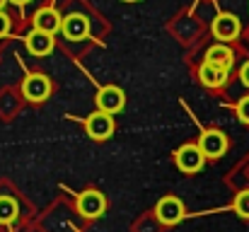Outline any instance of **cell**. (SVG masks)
I'll return each instance as SVG.
<instances>
[{"mask_svg": "<svg viewBox=\"0 0 249 232\" xmlns=\"http://www.w3.org/2000/svg\"><path fill=\"white\" fill-rule=\"evenodd\" d=\"M10 27H12V22H10V17L0 10V36H5L7 32H10Z\"/></svg>", "mask_w": 249, "mask_h": 232, "instance_id": "17", "label": "cell"}, {"mask_svg": "<svg viewBox=\"0 0 249 232\" xmlns=\"http://www.w3.org/2000/svg\"><path fill=\"white\" fill-rule=\"evenodd\" d=\"M61 29H63V36L68 41H83V39H87V34H89V19L85 15L73 12V15L63 17Z\"/></svg>", "mask_w": 249, "mask_h": 232, "instance_id": "7", "label": "cell"}, {"mask_svg": "<svg viewBox=\"0 0 249 232\" xmlns=\"http://www.w3.org/2000/svg\"><path fill=\"white\" fill-rule=\"evenodd\" d=\"M237 116H240V121L249 124V97H242L237 102Z\"/></svg>", "mask_w": 249, "mask_h": 232, "instance_id": "16", "label": "cell"}, {"mask_svg": "<svg viewBox=\"0 0 249 232\" xmlns=\"http://www.w3.org/2000/svg\"><path fill=\"white\" fill-rule=\"evenodd\" d=\"M155 215H158V220H160L162 225H177V223H181V220H184L186 211H184V203H181L179 198L167 196V198H162V201L158 203Z\"/></svg>", "mask_w": 249, "mask_h": 232, "instance_id": "6", "label": "cell"}, {"mask_svg": "<svg viewBox=\"0 0 249 232\" xmlns=\"http://www.w3.org/2000/svg\"><path fill=\"white\" fill-rule=\"evenodd\" d=\"M240 80H242V85H247L249 87V61L240 68Z\"/></svg>", "mask_w": 249, "mask_h": 232, "instance_id": "18", "label": "cell"}, {"mask_svg": "<svg viewBox=\"0 0 249 232\" xmlns=\"http://www.w3.org/2000/svg\"><path fill=\"white\" fill-rule=\"evenodd\" d=\"M104 208H107V201H104V196H102L99 191H94V189L85 191L83 196L78 198V211H80L83 218H99V215L104 213Z\"/></svg>", "mask_w": 249, "mask_h": 232, "instance_id": "9", "label": "cell"}, {"mask_svg": "<svg viewBox=\"0 0 249 232\" xmlns=\"http://www.w3.org/2000/svg\"><path fill=\"white\" fill-rule=\"evenodd\" d=\"M213 34L223 41H232L240 36V19L230 12H220L215 19H213Z\"/></svg>", "mask_w": 249, "mask_h": 232, "instance_id": "8", "label": "cell"}, {"mask_svg": "<svg viewBox=\"0 0 249 232\" xmlns=\"http://www.w3.org/2000/svg\"><path fill=\"white\" fill-rule=\"evenodd\" d=\"M174 162H177V167H179L184 174H194V172H198V169L203 167L206 155L201 153L198 145L186 143V145H181V148L174 153Z\"/></svg>", "mask_w": 249, "mask_h": 232, "instance_id": "1", "label": "cell"}, {"mask_svg": "<svg viewBox=\"0 0 249 232\" xmlns=\"http://www.w3.org/2000/svg\"><path fill=\"white\" fill-rule=\"evenodd\" d=\"M5 2H7V0H0V10H2V7H5Z\"/></svg>", "mask_w": 249, "mask_h": 232, "instance_id": "20", "label": "cell"}, {"mask_svg": "<svg viewBox=\"0 0 249 232\" xmlns=\"http://www.w3.org/2000/svg\"><path fill=\"white\" fill-rule=\"evenodd\" d=\"M126 2H136V0H126Z\"/></svg>", "mask_w": 249, "mask_h": 232, "instance_id": "21", "label": "cell"}, {"mask_svg": "<svg viewBox=\"0 0 249 232\" xmlns=\"http://www.w3.org/2000/svg\"><path fill=\"white\" fill-rule=\"evenodd\" d=\"M17 213H19L17 201L10 196H0V225H10L17 218Z\"/></svg>", "mask_w": 249, "mask_h": 232, "instance_id": "14", "label": "cell"}, {"mask_svg": "<svg viewBox=\"0 0 249 232\" xmlns=\"http://www.w3.org/2000/svg\"><path fill=\"white\" fill-rule=\"evenodd\" d=\"M27 44V51L32 56H49L53 51V34H46V32H39V29H32L24 39Z\"/></svg>", "mask_w": 249, "mask_h": 232, "instance_id": "10", "label": "cell"}, {"mask_svg": "<svg viewBox=\"0 0 249 232\" xmlns=\"http://www.w3.org/2000/svg\"><path fill=\"white\" fill-rule=\"evenodd\" d=\"M235 211H237L240 218H247L249 220V189L237 194V198H235Z\"/></svg>", "mask_w": 249, "mask_h": 232, "instance_id": "15", "label": "cell"}, {"mask_svg": "<svg viewBox=\"0 0 249 232\" xmlns=\"http://www.w3.org/2000/svg\"><path fill=\"white\" fill-rule=\"evenodd\" d=\"M198 80H201L206 87H223V85L228 82V71L203 61L201 68H198Z\"/></svg>", "mask_w": 249, "mask_h": 232, "instance_id": "13", "label": "cell"}, {"mask_svg": "<svg viewBox=\"0 0 249 232\" xmlns=\"http://www.w3.org/2000/svg\"><path fill=\"white\" fill-rule=\"evenodd\" d=\"M126 104V94L121 87L116 85H107L97 92V107L99 111H107V114H119Z\"/></svg>", "mask_w": 249, "mask_h": 232, "instance_id": "3", "label": "cell"}, {"mask_svg": "<svg viewBox=\"0 0 249 232\" xmlns=\"http://www.w3.org/2000/svg\"><path fill=\"white\" fill-rule=\"evenodd\" d=\"M206 63H213V66H218V68L230 71V66L235 63V54H232V49L225 46V44H213V46L206 51Z\"/></svg>", "mask_w": 249, "mask_h": 232, "instance_id": "12", "label": "cell"}, {"mask_svg": "<svg viewBox=\"0 0 249 232\" xmlns=\"http://www.w3.org/2000/svg\"><path fill=\"white\" fill-rule=\"evenodd\" d=\"M114 128H116V126H114V119H111V114H107V111H94V114H89L87 121H85V131H87V136L94 138V141H107V138H111Z\"/></svg>", "mask_w": 249, "mask_h": 232, "instance_id": "2", "label": "cell"}, {"mask_svg": "<svg viewBox=\"0 0 249 232\" xmlns=\"http://www.w3.org/2000/svg\"><path fill=\"white\" fill-rule=\"evenodd\" d=\"M7 2H15V5H19V7H22V5H27L29 0H7Z\"/></svg>", "mask_w": 249, "mask_h": 232, "instance_id": "19", "label": "cell"}, {"mask_svg": "<svg viewBox=\"0 0 249 232\" xmlns=\"http://www.w3.org/2000/svg\"><path fill=\"white\" fill-rule=\"evenodd\" d=\"M61 24H63V17H61L53 7H41V10H36V15H34V29H39V32L56 34V32L61 29Z\"/></svg>", "mask_w": 249, "mask_h": 232, "instance_id": "11", "label": "cell"}, {"mask_svg": "<svg viewBox=\"0 0 249 232\" xmlns=\"http://www.w3.org/2000/svg\"><path fill=\"white\" fill-rule=\"evenodd\" d=\"M22 92L29 102H44L49 94H51V80L41 73H32V75L24 77L22 82Z\"/></svg>", "mask_w": 249, "mask_h": 232, "instance_id": "5", "label": "cell"}, {"mask_svg": "<svg viewBox=\"0 0 249 232\" xmlns=\"http://www.w3.org/2000/svg\"><path fill=\"white\" fill-rule=\"evenodd\" d=\"M198 148H201V153L206 155V157L215 160V157L225 155V150H228V138H225L223 131L208 128V131L201 133V138H198Z\"/></svg>", "mask_w": 249, "mask_h": 232, "instance_id": "4", "label": "cell"}]
</instances>
